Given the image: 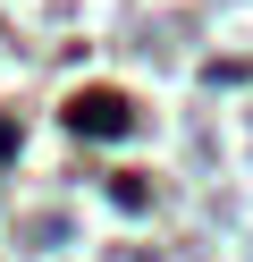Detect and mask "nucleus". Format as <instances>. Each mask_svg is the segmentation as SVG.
I'll use <instances>...</instances> for the list:
<instances>
[{
    "label": "nucleus",
    "instance_id": "1",
    "mask_svg": "<svg viewBox=\"0 0 253 262\" xmlns=\"http://www.w3.org/2000/svg\"><path fill=\"white\" fill-rule=\"evenodd\" d=\"M76 127H93V136H118V127H127V110H118L110 93H93V102H76Z\"/></svg>",
    "mask_w": 253,
    "mask_h": 262
}]
</instances>
